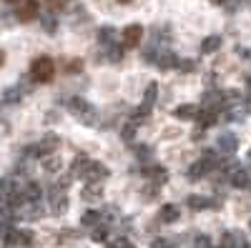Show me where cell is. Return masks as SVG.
Listing matches in <instances>:
<instances>
[{
    "label": "cell",
    "mask_w": 251,
    "mask_h": 248,
    "mask_svg": "<svg viewBox=\"0 0 251 248\" xmlns=\"http://www.w3.org/2000/svg\"><path fill=\"white\" fill-rule=\"evenodd\" d=\"M66 108H68V113L73 118H78L83 123V126H96L98 123V111H96L93 103H88L86 98H71L66 103Z\"/></svg>",
    "instance_id": "1"
},
{
    "label": "cell",
    "mask_w": 251,
    "mask_h": 248,
    "mask_svg": "<svg viewBox=\"0 0 251 248\" xmlns=\"http://www.w3.org/2000/svg\"><path fill=\"white\" fill-rule=\"evenodd\" d=\"M219 151H203V156L196 160V163H191L188 165V171H186V176L191 178V180H199V178H203V176H208L214 168H219Z\"/></svg>",
    "instance_id": "2"
},
{
    "label": "cell",
    "mask_w": 251,
    "mask_h": 248,
    "mask_svg": "<svg viewBox=\"0 0 251 248\" xmlns=\"http://www.w3.org/2000/svg\"><path fill=\"white\" fill-rule=\"evenodd\" d=\"M30 80L33 83H50L53 80V75H55V63H53V58H48V55H40V58H35L33 63H30Z\"/></svg>",
    "instance_id": "3"
},
{
    "label": "cell",
    "mask_w": 251,
    "mask_h": 248,
    "mask_svg": "<svg viewBox=\"0 0 251 248\" xmlns=\"http://www.w3.org/2000/svg\"><path fill=\"white\" fill-rule=\"evenodd\" d=\"M58 146H60V138H58L55 133H48V135L40 138L38 143H33V146L23 148V156H25V158H46V156L55 153Z\"/></svg>",
    "instance_id": "4"
},
{
    "label": "cell",
    "mask_w": 251,
    "mask_h": 248,
    "mask_svg": "<svg viewBox=\"0 0 251 248\" xmlns=\"http://www.w3.org/2000/svg\"><path fill=\"white\" fill-rule=\"evenodd\" d=\"M3 246L5 248H18V246H33V233L20 231V228H5L3 231Z\"/></svg>",
    "instance_id": "5"
},
{
    "label": "cell",
    "mask_w": 251,
    "mask_h": 248,
    "mask_svg": "<svg viewBox=\"0 0 251 248\" xmlns=\"http://www.w3.org/2000/svg\"><path fill=\"white\" fill-rule=\"evenodd\" d=\"M48 201H50V211L53 213H66L68 208V198H66V188L63 185H53V188L48 191Z\"/></svg>",
    "instance_id": "6"
},
{
    "label": "cell",
    "mask_w": 251,
    "mask_h": 248,
    "mask_svg": "<svg viewBox=\"0 0 251 248\" xmlns=\"http://www.w3.org/2000/svg\"><path fill=\"white\" fill-rule=\"evenodd\" d=\"M86 183H100V180H106L108 178V168L103 163H98V160H91L88 163V168L83 171V176H80Z\"/></svg>",
    "instance_id": "7"
},
{
    "label": "cell",
    "mask_w": 251,
    "mask_h": 248,
    "mask_svg": "<svg viewBox=\"0 0 251 248\" xmlns=\"http://www.w3.org/2000/svg\"><path fill=\"white\" fill-rule=\"evenodd\" d=\"M201 106H203V108H208V111L221 113V111H224V90H216V88L206 90V93H203V98H201Z\"/></svg>",
    "instance_id": "8"
},
{
    "label": "cell",
    "mask_w": 251,
    "mask_h": 248,
    "mask_svg": "<svg viewBox=\"0 0 251 248\" xmlns=\"http://www.w3.org/2000/svg\"><path fill=\"white\" fill-rule=\"evenodd\" d=\"M15 15H18L20 23H30V20H35L40 15V3L38 0H25V3H20Z\"/></svg>",
    "instance_id": "9"
},
{
    "label": "cell",
    "mask_w": 251,
    "mask_h": 248,
    "mask_svg": "<svg viewBox=\"0 0 251 248\" xmlns=\"http://www.w3.org/2000/svg\"><path fill=\"white\" fill-rule=\"evenodd\" d=\"M143 176L149 178L153 185H163L166 180H169V171L163 168V165L158 163H151V165H143Z\"/></svg>",
    "instance_id": "10"
},
{
    "label": "cell",
    "mask_w": 251,
    "mask_h": 248,
    "mask_svg": "<svg viewBox=\"0 0 251 248\" xmlns=\"http://www.w3.org/2000/svg\"><path fill=\"white\" fill-rule=\"evenodd\" d=\"M23 83H25V80L15 83L13 88H8V90L3 93V103H5V106H15V103H20V100L25 98V93L30 90V86H23Z\"/></svg>",
    "instance_id": "11"
},
{
    "label": "cell",
    "mask_w": 251,
    "mask_h": 248,
    "mask_svg": "<svg viewBox=\"0 0 251 248\" xmlns=\"http://www.w3.org/2000/svg\"><path fill=\"white\" fill-rule=\"evenodd\" d=\"M236 148H239V138H236L234 133H224V135H219V140H216V151H219V153H224V156H234Z\"/></svg>",
    "instance_id": "12"
},
{
    "label": "cell",
    "mask_w": 251,
    "mask_h": 248,
    "mask_svg": "<svg viewBox=\"0 0 251 248\" xmlns=\"http://www.w3.org/2000/svg\"><path fill=\"white\" fill-rule=\"evenodd\" d=\"M186 205L191 211H206V208H219V201H214V198H206V196H188L186 198Z\"/></svg>",
    "instance_id": "13"
},
{
    "label": "cell",
    "mask_w": 251,
    "mask_h": 248,
    "mask_svg": "<svg viewBox=\"0 0 251 248\" xmlns=\"http://www.w3.org/2000/svg\"><path fill=\"white\" fill-rule=\"evenodd\" d=\"M219 123V113L216 111H208V108H201L199 115H196V128L199 131H208V128H214Z\"/></svg>",
    "instance_id": "14"
},
{
    "label": "cell",
    "mask_w": 251,
    "mask_h": 248,
    "mask_svg": "<svg viewBox=\"0 0 251 248\" xmlns=\"http://www.w3.org/2000/svg\"><path fill=\"white\" fill-rule=\"evenodd\" d=\"M226 180L231 183L234 188H249V183H251V176H249V171H246V168H241V165H239V168H234L231 173L226 176Z\"/></svg>",
    "instance_id": "15"
},
{
    "label": "cell",
    "mask_w": 251,
    "mask_h": 248,
    "mask_svg": "<svg viewBox=\"0 0 251 248\" xmlns=\"http://www.w3.org/2000/svg\"><path fill=\"white\" fill-rule=\"evenodd\" d=\"M143 40V25H128L123 30V45L126 48H136Z\"/></svg>",
    "instance_id": "16"
},
{
    "label": "cell",
    "mask_w": 251,
    "mask_h": 248,
    "mask_svg": "<svg viewBox=\"0 0 251 248\" xmlns=\"http://www.w3.org/2000/svg\"><path fill=\"white\" fill-rule=\"evenodd\" d=\"M158 70H174L176 66H178V58L169 50V48H166V50H161L158 53V58H156V63H153Z\"/></svg>",
    "instance_id": "17"
},
{
    "label": "cell",
    "mask_w": 251,
    "mask_h": 248,
    "mask_svg": "<svg viewBox=\"0 0 251 248\" xmlns=\"http://www.w3.org/2000/svg\"><path fill=\"white\" fill-rule=\"evenodd\" d=\"M23 196H25L28 203H38L40 198H43V188H40V183L28 180V183H23Z\"/></svg>",
    "instance_id": "18"
},
{
    "label": "cell",
    "mask_w": 251,
    "mask_h": 248,
    "mask_svg": "<svg viewBox=\"0 0 251 248\" xmlns=\"http://www.w3.org/2000/svg\"><path fill=\"white\" fill-rule=\"evenodd\" d=\"M156 98H158V83H149V86H146V90H143L141 106H143L146 111H151V108L156 106Z\"/></svg>",
    "instance_id": "19"
},
{
    "label": "cell",
    "mask_w": 251,
    "mask_h": 248,
    "mask_svg": "<svg viewBox=\"0 0 251 248\" xmlns=\"http://www.w3.org/2000/svg\"><path fill=\"white\" fill-rule=\"evenodd\" d=\"M178 205H174V203H166L163 208H161V213H158V221H163V223H176L178 221Z\"/></svg>",
    "instance_id": "20"
},
{
    "label": "cell",
    "mask_w": 251,
    "mask_h": 248,
    "mask_svg": "<svg viewBox=\"0 0 251 248\" xmlns=\"http://www.w3.org/2000/svg\"><path fill=\"white\" fill-rule=\"evenodd\" d=\"M103 50H106V60H111V63H121L126 45H123V43H111V45H106Z\"/></svg>",
    "instance_id": "21"
},
{
    "label": "cell",
    "mask_w": 251,
    "mask_h": 248,
    "mask_svg": "<svg viewBox=\"0 0 251 248\" xmlns=\"http://www.w3.org/2000/svg\"><path fill=\"white\" fill-rule=\"evenodd\" d=\"M174 115H176L178 120H196L199 108H196V106H178V108L174 111Z\"/></svg>",
    "instance_id": "22"
},
{
    "label": "cell",
    "mask_w": 251,
    "mask_h": 248,
    "mask_svg": "<svg viewBox=\"0 0 251 248\" xmlns=\"http://www.w3.org/2000/svg\"><path fill=\"white\" fill-rule=\"evenodd\" d=\"M100 221H103V213L100 211H86V213L80 216V223L86 225V228H96Z\"/></svg>",
    "instance_id": "23"
},
{
    "label": "cell",
    "mask_w": 251,
    "mask_h": 248,
    "mask_svg": "<svg viewBox=\"0 0 251 248\" xmlns=\"http://www.w3.org/2000/svg\"><path fill=\"white\" fill-rule=\"evenodd\" d=\"M98 43H100L103 48L111 45V43H116V28H111V25L100 28V30H98Z\"/></svg>",
    "instance_id": "24"
},
{
    "label": "cell",
    "mask_w": 251,
    "mask_h": 248,
    "mask_svg": "<svg viewBox=\"0 0 251 248\" xmlns=\"http://www.w3.org/2000/svg\"><path fill=\"white\" fill-rule=\"evenodd\" d=\"M136 131H138V126H136V123L128 118V123H126L123 131H121V138H123L126 143H128V146H133V143H136Z\"/></svg>",
    "instance_id": "25"
},
{
    "label": "cell",
    "mask_w": 251,
    "mask_h": 248,
    "mask_svg": "<svg viewBox=\"0 0 251 248\" xmlns=\"http://www.w3.org/2000/svg\"><path fill=\"white\" fill-rule=\"evenodd\" d=\"M103 191H100V183H86V188H83V198L86 201H100Z\"/></svg>",
    "instance_id": "26"
},
{
    "label": "cell",
    "mask_w": 251,
    "mask_h": 248,
    "mask_svg": "<svg viewBox=\"0 0 251 248\" xmlns=\"http://www.w3.org/2000/svg\"><path fill=\"white\" fill-rule=\"evenodd\" d=\"M219 48H221V38H219V35H208V38H203L201 53H216Z\"/></svg>",
    "instance_id": "27"
},
{
    "label": "cell",
    "mask_w": 251,
    "mask_h": 248,
    "mask_svg": "<svg viewBox=\"0 0 251 248\" xmlns=\"http://www.w3.org/2000/svg\"><path fill=\"white\" fill-rule=\"evenodd\" d=\"M108 233H111V231H108V225H106V223H98L91 236H93L96 243H106V241H108Z\"/></svg>",
    "instance_id": "28"
},
{
    "label": "cell",
    "mask_w": 251,
    "mask_h": 248,
    "mask_svg": "<svg viewBox=\"0 0 251 248\" xmlns=\"http://www.w3.org/2000/svg\"><path fill=\"white\" fill-rule=\"evenodd\" d=\"M71 5V0H46V8L53 10V13H60V10H66Z\"/></svg>",
    "instance_id": "29"
},
{
    "label": "cell",
    "mask_w": 251,
    "mask_h": 248,
    "mask_svg": "<svg viewBox=\"0 0 251 248\" xmlns=\"http://www.w3.org/2000/svg\"><path fill=\"white\" fill-rule=\"evenodd\" d=\"M133 148H136L138 160H151L153 158V148H149V146H136V143H133Z\"/></svg>",
    "instance_id": "30"
},
{
    "label": "cell",
    "mask_w": 251,
    "mask_h": 248,
    "mask_svg": "<svg viewBox=\"0 0 251 248\" xmlns=\"http://www.w3.org/2000/svg\"><path fill=\"white\" fill-rule=\"evenodd\" d=\"M43 165H46V171H48V173L60 171V160H58V158H53V156H46V163H43Z\"/></svg>",
    "instance_id": "31"
},
{
    "label": "cell",
    "mask_w": 251,
    "mask_h": 248,
    "mask_svg": "<svg viewBox=\"0 0 251 248\" xmlns=\"http://www.w3.org/2000/svg\"><path fill=\"white\" fill-rule=\"evenodd\" d=\"M63 70H66V73H80L83 70V63H80L78 58H73V60H68V66H63Z\"/></svg>",
    "instance_id": "32"
},
{
    "label": "cell",
    "mask_w": 251,
    "mask_h": 248,
    "mask_svg": "<svg viewBox=\"0 0 251 248\" xmlns=\"http://www.w3.org/2000/svg\"><path fill=\"white\" fill-rule=\"evenodd\" d=\"M176 68L183 70V73H194V70H196V60H178Z\"/></svg>",
    "instance_id": "33"
},
{
    "label": "cell",
    "mask_w": 251,
    "mask_h": 248,
    "mask_svg": "<svg viewBox=\"0 0 251 248\" xmlns=\"http://www.w3.org/2000/svg\"><path fill=\"white\" fill-rule=\"evenodd\" d=\"M151 248H174V243L166 241V238H153L151 241Z\"/></svg>",
    "instance_id": "34"
},
{
    "label": "cell",
    "mask_w": 251,
    "mask_h": 248,
    "mask_svg": "<svg viewBox=\"0 0 251 248\" xmlns=\"http://www.w3.org/2000/svg\"><path fill=\"white\" fill-rule=\"evenodd\" d=\"M196 248H211V238L208 236H196Z\"/></svg>",
    "instance_id": "35"
},
{
    "label": "cell",
    "mask_w": 251,
    "mask_h": 248,
    "mask_svg": "<svg viewBox=\"0 0 251 248\" xmlns=\"http://www.w3.org/2000/svg\"><path fill=\"white\" fill-rule=\"evenodd\" d=\"M43 28H46L48 33H55V28H58V25H55V18H43Z\"/></svg>",
    "instance_id": "36"
},
{
    "label": "cell",
    "mask_w": 251,
    "mask_h": 248,
    "mask_svg": "<svg viewBox=\"0 0 251 248\" xmlns=\"http://www.w3.org/2000/svg\"><path fill=\"white\" fill-rule=\"evenodd\" d=\"M111 248H136V246H133V243H131L128 238H118V241H116V243H113Z\"/></svg>",
    "instance_id": "37"
},
{
    "label": "cell",
    "mask_w": 251,
    "mask_h": 248,
    "mask_svg": "<svg viewBox=\"0 0 251 248\" xmlns=\"http://www.w3.org/2000/svg\"><path fill=\"white\" fill-rule=\"evenodd\" d=\"M239 55H241V58H251V50H249V48H239Z\"/></svg>",
    "instance_id": "38"
},
{
    "label": "cell",
    "mask_w": 251,
    "mask_h": 248,
    "mask_svg": "<svg viewBox=\"0 0 251 248\" xmlns=\"http://www.w3.org/2000/svg\"><path fill=\"white\" fill-rule=\"evenodd\" d=\"M3 63H5V53H3V50H0V66H3Z\"/></svg>",
    "instance_id": "39"
},
{
    "label": "cell",
    "mask_w": 251,
    "mask_h": 248,
    "mask_svg": "<svg viewBox=\"0 0 251 248\" xmlns=\"http://www.w3.org/2000/svg\"><path fill=\"white\" fill-rule=\"evenodd\" d=\"M246 90L251 93V78H246Z\"/></svg>",
    "instance_id": "40"
},
{
    "label": "cell",
    "mask_w": 251,
    "mask_h": 248,
    "mask_svg": "<svg viewBox=\"0 0 251 248\" xmlns=\"http://www.w3.org/2000/svg\"><path fill=\"white\" fill-rule=\"evenodd\" d=\"M211 3H216V5H224V3H226V0H211Z\"/></svg>",
    "instance_id": "41"
},
{
    "label": "cell",
    "mask_w": 251,
    "mask_h": 248,
    "mask_svg": "<svg viewBox=\"0 0 251 248\" xmlns=\"http://www.w3.org/2000/svg\"><path fill=\"white\" fill-rule=\"evenodd\" d=\"M5 3H10V5H15V3H20V0H5Z\"/></svg>",
    "instance_id": "42"
},
{
    "label": "cell",
    "mask_w": 251,
    "mask_h": 248,
    "mask_svg": "<svg viewBox=\"0 0 251 248\" xmlns=\"http://www.w3.org/2000/svg\"><path fill=\"white\" fill-rule=\"evenodd\" d=\"M118 3H123V5H126V3H131V0H118Z\"/></svg>",
    "instance_id": "43"
},
{
    "label": "cell",
    "mask_w": 251,
    "mask_h": 248,
    "mask_svg": "<svg viewBox=\"0 0 251 248\" xmlns=\"http://www.w3.org/2000/svg\"><path fill=\"white\" fill-rule=\"evenodd\" d=\"M249 160H251V148H249Z\"/></svg>",
    "instance_id": "44"
}]
</instances>
